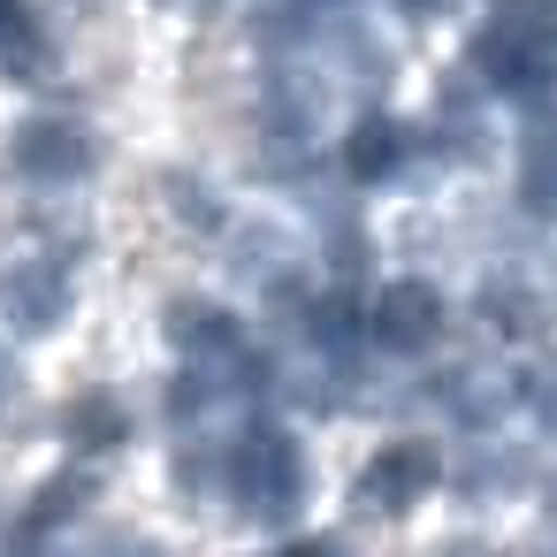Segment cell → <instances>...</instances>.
Masks as SVG:
<instances>
[{
  "label": "cell",
  "instance_id": "cell-9",
  "mask_svg": "<svg viewBox=\"0 0 557 557\" xmlns=\"http://www.w3.org/2000/svg\"><path fill=\"white\" fill-rule=\"evenodd\" d=\"M473 313H481V329H488V336H534V329H542V306H534L519 283H488Z\"/></svg>",
  "mask_w": 557,
  "mask_h": 557
},
{
  "label": "cell",
  "instance_id": "cell-7",
  "mask_svg": "<svg viewBox=\"0 0 557 557\" xmlns=\"http://www.w3.org/2000/svg\"><path fill=\"white\" fill-rule=\"evenodd\" d=\"M62 428H70L77 450H115V443L131 435V420H123V405H115L108 389H85V397L62 412Z\"/></svg>",
  "mask_w": 557,
  "mask_h": 557
},
{
  "label": "cell",
  "instance_id": "cell-13",
  "mask_svg": "<svg viewBox=\"0 0 557 557\" xmlns=\"http://www.w3.org/2000/svg\"><path fill=\"white\" fill-rule=\"evenodd\" d=\"M222 473H230V458H222V450H207V443H184V450H176V488L207 496Z\"/></svg>",
  "mask_w": 557,
  "mask_h": 557
},
{
  "label": "cell",
  "instance_id": "cell-16",
  "mask_svg": "<svg viewBox=\"0 0 557 557\" xmlns=\"http://www.w3.org/2000/svg\"><path fill=\"white\" fill-rule=\"evenodd\" d=\"M527 397H534V412H542V428L557 435V374H542V382H527Z\"/></svg>",
  "mask_w": 557,
  "mask_h": 557
},
{
  "label": "cell",
  "instance_id": "cell-12",
  "mask_svg": "<svg viewBox=\"0 0 557 557\" xmlns=\"http://www.w3.org/2000/svg\"><path fill=\"white\" fill-rule=\"evenodd\" d=\"M169 214H176L184 230H222L214 191H207V184H191V176H169Z\"/></svg>",
  "mask_w": 557,
  "mask_h": 557
},
{
  "label": "cell",
  "instance_id": "cell-17",
  "mask_svg": "<svg viewBox=\"0 0 557 557\" xmlns=\"http://www.w3.org/2000/svg\"><path fill=\"white\" fill-rule=\"evenodd\" d=\"M435 557H504V549H488V542H450V549H435Z\"/></svg>",
  "mask_w": 557,
  "mask_h": 557
},
{
  "label": "cell",
  "instance_id": "cell-18",
  "mask_svg": "<svg viewBox=\"0 0 557 557\" xmlns=\"http://www.w3.org/2000/svg\"><path fill=\"white\" fill-rule=\"evenodd\" d=\"M283 557H336L329 542H298V549H283Z\"/></svg>",
  "mask_w": 557,
  "mask_h": 557
},
{
  "label": "cell",
  "instance_id": "cell-14",
  "mask_svg": "<svg viewBox=\"0 0 557 557\" xmlns=\"http://www.w3.org/2000/svg\"><path fill=\"white\" fill-rule=\"evenodd\" d=\"M527 207L534 214H557V138H542L534 161H527Z\"/></svg>",
  "mask_w": 557,
  "mask_h": 557
},
{
  "label": "cell",
  "instance_id": "cell-4",
  "mask_svg": "<svg viewBox=\"0 0 557 557\" xmlns=\"http://www.w3.org/2000/svg\"><path fill=\"white\" fill-rule=\"evenodd\" d=\"M9 153H16V169H24L32 184H77V176L92 169V138H85L77 123H62V115L24 123Z\"/></svg>",
  "mask_w": 557,
  "mask_h": 557
},
{
  "label": "cell",
  "instance_id": "cell-6",
  "mask_svg": "<svg viewBox=\"0 0 557 557\" xmlns=\"http://www.w3.org/2000/svg\"><path fill=\"white\" fill-rule=\"evenodd\" d=\"M230 275L252 283V290H283V283H290V245H283V230H237Z\"/></svg>",
  "mask_w": 557,
  "mask_h": 557
},
{
  "label": "cell",
  "instance_id": "cell-8",
  "mask_svg": "<svg viewBox=\"0 0 557 557\" xmlns=\"http://www.w3.org/2000/svg\"><path fill=\"white\" fill-rule=\"evenodd\" d=\"M519 481H527V458H519V450H504V443H481V450L458 466V488H466V496H481V504H488V496H504V488H519Z\"/></svg>",
  "mask_w": 557,
  "mask_h": 557
},
{
  "label": "cell",
  "instance_id": "cell-2",
  "mask_svg": "<svg viewBox=\"0 0 557 557\" xmlns=\"http://www.w3.org/2000/svg\"><path fill=\"white\" fill-rule=\"evenodd\" d=\"M0 321H9L16 336H54L70 321V275H62V260L0 268Z\"/></svg>",
  "mask_w": 557,
  "mask_h": 557
},
{
  "label": "cell",
  "instance_id": "cell-15",
  "mask_svg": "<svg viewBox=\"0 0 557 557\" xmlns=\"http://www.w3.org/2000/svg\"><path fill=\"white\" fill-rule=\"evenodd\" d=\"M92 557H161V542H146V534H108Z\"/></svg>",
  "mask_w": 557,
  "mask_h": 557
},
{
  "label": "cell",
  "instance_id": "cell-5",
  "mask_svg": "<svg viewBox=\"0 0 557 557\" xmlns=\"http://www.w3.org/2000/svg\"><path fill=\"white\" fill-rule=\"evenodd\" d=\"M367 329H374L382 351H428V344L443 336V298H435L428 283H389V290L374 298Z\"/></svg>",
  "mask_w": 557,
  "mask_h": 557
},
{
  "label": "cell",
  "instance_id": "cell-3",
  "mask_svg": "<svg viewBox=\"0 0 557 557\" xmlns=\"http://www.w3.org/2000/svg\"><path fill=\"white\" fill-rule=\"evenodd\" d=\"M435 473H443V458L428 450V443H382V458L359 473V488H351V504L374 519V511H405L412 496H428L435 488Z\"/></svg>",
  "mask_w": 557,
  "mask_h": 557
},
{
  "label": "cell",
  "instance_id": "cell-20",
  "mask_svg": "<svg viewBox=\"0 0 557 557\" xmlns=\"http://www.w3.org/2000/svg\"><path fill=\"white\" fill-rule=\"evenodd\" d=\"M16 16H24V9H16V0H0V24H16Z\"/></svg>",
  "mask_w": 557,
  "mask_h": 557
},
{
  "label": "cell",
  "instance_id": "cell-10",
  "mask_svg": "<svg viewBox=\"0 0 557 557\" xmlns=\"http://www.w3.org/2000/svg\"><path fill=\"white\" fill-rule=\"evenodd\" d=\"M85 504H92V481H85V473H62V481H47V488L32 496V519H24V527L54 534V527H70Z\"/></svg>",
  "mask_w": 557,
  "mask_h": 557
},
{
  "label": "cell",
  "instance_id": "cell-11",
  "mask_svg": "<svg viewBox=\"0 0 557 557\" xmlns=\"http://www.w3.org/2000/svg\"><path fill=\"white\" fill-rule=\"evenodd\" d=\"M397 161H405V131H397V123H359V138H351V176L374 184V176H389Z\"/></svg>",
  "mask_w": 557,
  "mask_h": 557
},
{
  "label": "cell",
  "instance_id": "cell-19",
  "mask_svg": "<svg viewBox=\"0 0 557 557\" xmlns=\"http://www.w3.org/2000/svg\"><path fill=\"white\" fill-rule=\"evenodd\" d=\"M9 389H16V367H9V359H0V397H9Z\"/></svg>",
  "mask_w": 557,
  "mask_h": 557
},
{
  "label": "cell",
  "instance_id": "cell-1",
  "mask_svg": "<svg viewBox=\"0 0 557 557\" xmlns=\"http://www.w3.org/2000/svg\"><path fill=\"white\" fill-rule=\"evenodd\" d=\"M222 481L237 488V504H245L252 519H290V511L306 504L298 443H290V435H275V428H252V435L230 450V473H222Z\"/></svg>",
  "mask_w": 557,
  "mask_h": 557
}]
</instances>
